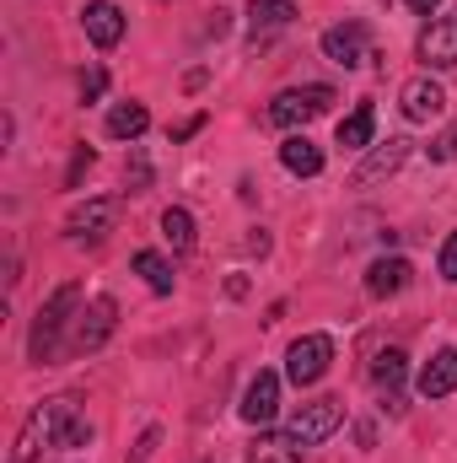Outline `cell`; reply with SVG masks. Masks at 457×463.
<instances>
[{
    "mask_svg": "<svg viewBox=\"0 0 457 463\" xmlns=\"http://www.w3.org/2000/svg\"><path fill=\"white\" fill-rule=\"evenodd\" d=\"M431 162H457V129H447V135L431 146Z\"/></svg>",
    "mask_w": 457,
    "mask_h": 463,
    "instance_id": "25",
    "label": "cell"
},
{
    "mask_svg": "<svg viewBox=\"0 0 457 463\" xmlns=\"http://www.w3.org/2000/svg\"><path fill=\"white\" fill-rule=\"evenodd\" d=\"M420 54L431 60V65H457V22H431L425 33H420Z\"/></svg>",
    "mask_w": 457,
    "mask_h": 463,
    "instance_id": "18",
    "label": "cell"
},
{
    "mask_svg": "<svg viewBox=\"0 0 457 463\" xmlns=\"http://www.w3.org/2000/svg\"><path fill=\"white\" fill-rule=\"evenodd\" d=\"M436 5H442V0H409V11H420V16H431Z\"/></svg>",
    "mask_w": 457,
    "mask_h": 463,
    "instance_id": "30",
    "label": "cell"
},
{
    "mask_svg": "<svg viewBox=\"0 0 457 463\" xmlns=\"http://www.w3.org/2000/svg\"><path fill=\"white\" fill-rule=\"evenodd\" d=\"M70 410H76V399H49V404H38V410L27 415V426H22V437H16L11 463H33L38 453H54L60 426H65V415H70Z\"/></svg>",
    "mask_w": 457,
    "mask_h": 463,
    "instance_id": "2",
    "label": "cell"
},
{
    "mask_svg": "<svg viewBox=\"0 0 457 463\" xmlns=\"http://www.w3.org/2000/svg\"><path fill=\"white\" fill-rule=\"evenodd\" d=\"M145 124H151L145 103H118L114 114H108V135H114V140H140Z\"/></svg>",
    "mask_w": 457,
    "mask_h": 463,
    "instance_id": "21",
    "label": "cell"
},
{
    "mask_svg": "<svg viewBox=\"0 0 457 463\" xmlns=\"http://www.w3.org/2000/svg\"><path fill=\"white\" fill-rule=\"evenodd\" d=\"M323 54L344 65V71H355V65H366L371 60V33H366V22H340V27H329L323 33Z\"/></svg>",
    "mask_w": 457,
    "mask_h": 463,
    "instance_id": "7",
    "label": "cell"
},
{
    "mask_svg": "<svg viewBox=\"0 0 457 463\" xmlns=\"http://www.w3.org/2000/svg\"><path fill=\"white\" fill-rule=\"evenodd\" d=\"M457 388V350H436L425 366H420V399H447Z\"/></svg>",
    "mask_w": 457,
    "mask_h": 463,
    "instance_id": "14",
    "label": "cell"
},
{
    "mask_svg": "<svg viewBox=\"0 0 457 463\" xmlns=\"http://www.w3.org/2000/svg\"><path fill=\"white\" fill-rule=\"evenodd\" d=\"M371 129H377V109L371 103H355L350 118H340V146L344 151H366L371 146Z\"/></svg>",
    "mask_w": 457,
    "mask_h": 463,
    "instance_id": "19",
    "label": "cell"
},
{
    "mask_svg": "<svg viewBox=\"0 0 457 463\" xmlns=\"http://www.w3.org/2000/svg\"><path fill=\"white\" fill-rule=\"evenodd\" d=\"M275 410H280V377H275V372H258V377L247 383V393H242V420H247V426H269Z\"/></svg>",
    "mask_w": 457,
    "mask_h": 463,
    "instance_id": "11",
    "label": "cell"
},
{
    "mask_svg": "<svg viewBox=\"0 0 457 463\" xmlns=\"http://www.w3.org/2000/svg\"><path fill=\"white\" fill-rule=\"evenodd\" d=\"M156 442H162V431H145V437H140V448H135V458H129V463H145V458H151V448H156Z\"/></svg>",
    "mask_w": 457,
    "mask_h": 463,
    "instance_id": "28",
    "label": "cell"
},
{
    "mask_svg": "<svg viewBox=\"0 0 457 463\" xmlns=\"http://www.w3.org/2000/svg\"><path fill=\"white\" fill-rule=\"evenodd\" d=\"M436 264H442V275H447V280H457V232L442 242V259H436Z\"/></svg>",
    "mask_w": 457,
    "mask_h": 463,
    "instance_id": "26",
    "label": "cell"
},
{
    "mask_svg": "<svg viewBox=\"0 0 457 463\" xmlns=\"http://www.w3.org/2000/svg\"><path fill=\"white\" fill-rule=\"evenodd\" d=\"M247 463H302V448L291 437H258L247 448Z\"/></svg>",
    "mask_w": 457,
    "mask_h": 463,
    "instance_id": "22",
    "label": "cell"
},
{
    "mask_svg": "<svg viewBox=\"0 0 457 463\" xmlns=\"http://www.w3.org/2000/svg\"><path fill=\"white\" fill-rule=\"evenodd\" d=\"M200 124H205V114H194V118H189V124H178V129H173V140H189V135H194Z\"/></svg>",
    "mask_w": 457,
    "mask_h": 463,
    "instance_id": "29",
    "label": "cell"
},
{
    "mask_svg": "<svg viewBox=\"0 0 457 463\" xmlns=\"http://www.w3.org/2000/svg\"><path fill=\"white\" fill-rule=\"evenodd\" d=\"M404 162H409V140L398 135V140H387V146H377V151H371V156H366V162L355 167V184L366 189V184H377V178H393V173H398Z\"/></svg>",
    "mask_w": 457,
    "mask_h": 463,
    "instance_id": "12",
    "label": "cell"
},
{
    "mask_svg": "<svg viewBox=\"0 0 457 463\" xmlns=\"http://www.w3.org/2000/svg\"><path fill=\"white\" fill-rule=\"evenodd\" d=\"M398 109H404V118H415V124L442 118V114H447V87H442V81H431V76H415V81H404Z\"/></svg>",
    "mask_w": 457,
    "mask_h": 463,
    "instance_id": "9",
    "label": "cell"
},
{
    "mask_svg": "<svg viewBox=\"0 0 457 463\" xmlns=\"http://www.w3.org/2000/svg\"><path fill=\"white\" fill-rule=\"evenodd\" d=\"M162 237L173 242V253H189V248H194V216H189L183 205L162 211Z\"/></svg>",
    "mask_w": 457,
    "mask_h": 463,
    "instance_id": "23",
    "label": "cell"
},
{
    "mask_svg": "<svg viewBox=\"0 0 457 463\" xmlns=\"http://www.w3.org/2000/svg\"><path fill=\"white\" fill-rule=\"evenodd\" d=\"M81 22H87V38H92L98 49H114L118 38H124V11H118L114 0H92V5L81 11Z\"/></svg>",
    "mask_w": 457,
    "mask_h": 463,
    "instance_id": "13",
    "label": "cell"
},
{
    "mask_svg": "<svg viewBox=\"0 0 457 463\" xmlns=\"http://www.w3.org/2000/svg\"><path fill=\"white\" fill-rule=\"evenodd\" d=\"M334 103H340L334 87H291V92H280V98L264 109V118H269L275 129H296V124H307V118L329 114Z\"/></svg>",
    "mask_w": 457,
    "mask_h": 463,
    "instance_id": "3",
    "label": "cell"
},
{
    "mask_svg": "<svg viewBox=\"0 0 457 463\" xmlns=\"http://www.w3.org/2000/svg\"><path fill=\"white\" fill-rule=\"evenodd\" d=\"M108 92V71L103 65H92V71H81V103H98Z\"/></svg>",
    "mask_w": 457,
    "mask_h": 463,
    "instance_id": "24",
    "label": "cell"
},
{
    "mask_svg": "<svg viewBox=\"0 0 457 463\" xmlns=\"http://www.w3.org/2000/svg\"><path fill=\"white\" fill-rule=\"evenodd\" d=\"M329 361H334V340H329V335H302L296 345L285 350V377H291L296 388H312V383L329 372Z\"/></svg>",
    "mask_w": 457,
    "mask_h": 463,
    "instance_id": "5",
    "label": "cell"
},
{
    "mask_svg": "<svg viewBox=\"0 0 457 463\" xmlns=\"http://www.w3.org/2000/svg\"><path fill=\"white\" fill-rule=\"evenodd\" d=\"M114 222H118V200L108 194V200H87V205H76V211H70V222H65V232H70L76 242H81V237H87V242H98V237H108V232H114Z\"/></svg>",
    "mask_w": 457,
    "mask_h": 463,
    "instance_id": "10",
    "label": "cell"
},
{
    "mask_svg": "<svg viewBox=\"0 0 457 463\" xmlns=\"http://www.w3.org/2000/svg\"><path fill=\"white\" fill-rule=\"evenodd\" d=\"M340 426H344V404L340 399H318V404H302V410L285 420V437H291L296 448H318V442H329Z\"/></svg>",
    "mask_w": 457,
    "mask_h": 463,
    "instance_id": "4",
    "label": "cell"
},
{
    "mask_svg": "<svg viewBox=\"0 0 457 463\" xmlns=\"http://www.w3.org/2000/svg\"><path fill=\"white\" fill-rule=\"evenodd\" d=\"M409 275H415L409 259H377V264L366 269V291H371V297H398V291L409 286Z\"/></svg>",
    "mask_w": 457,
    "mask_h": 463,
    "instance_id": "17",
    "label": "cell"
},
{
    "mask_svg": "<svg viewBox=\"0 0 457 463\" xmlns=\"http://www.w3.org/2000/svg\"><path fill=\"white\" fill-rule=\"evenodd\" d=\"M291 22H296V5H291V0H253V5H247L253 43H264L269 33H280V27H291Z\"/></svg>",
    "mask_w": 457,
    "mask_h": 463,
    "instance_id": "16",
    "label": "cell"
},
{
    "mask_svg": "<svg viewBox=\"0 0 457 463\" xmlns=\"http://www.w3.org/2000/svg\"><path fill=\"white\" fill-rule=\"evenodd\" d=\"M87 167H92V146H76V162H70V178H65V184H70V189H76V184H81V173H87Z\"/></svg>",
    "mask_w": 457,
    "mask_h": 463,
    "instance_id": "27",
    "label": "cell"
},
{
    "mask_svg": "<svg viewBox=\"0 0 457 463\" xmlns=\"http://www.w3.org/2000/svg\"><path fill=\"white\" fill-rule=\"evenodd\" d=\"M129 264H135V275H145V286H151L156 297H167V291H173V264H167L156 248H140Z\"/></svg>",
    "mask_w": 457,
    "mask_h": 463,
    "instance_id": "20",
    "label": "cell"
},
{
    "mask_svg": "<svg viewBox=\"0 0 457 463\" xmlns=\"http://www.w3.org/2000/svg\"><path fill=\"white\" fill-rule=\"evenodd\" d=\"M404 372H409L404 350H382L371 361V388L382 393V410H393V415H404Z\"/></svg>",
    "mask_w": 457,
    "mask_h": 463,
    "instance_id": "8",
    "label": "cell"
},
{
    "mask_svg": "<svg viewBox=\"0 0 457 463\" xmlns=\"http://www.w3.org/2000/svg\"><path fill=\"white\" fill-rule=\"evenodd\" d=\"M280 162H285V173H296V178H318V173H323V146H312L307 135H285V140H280Z\"/></svg>",
    "mask_w": 457,
    "mask_h": 463,
    "instance_id": "15",
    "label": "cell"
},
{
    "mask_svg": "<svg viewBox=\"0 0 457 463\" xmlns=\"http://www.w3.org/2000/svg\"><path fill=\"white\" fill-rule=\"evenodd\" d=\"M118 324V302L114 297H92L81 313H76V335H70V350L76 355H87V350H98L108 335H114Z\"/></svg>",
    "mask_w": 457,
    "mask_h": 463,
    "instance_id": "6",
    "label": "cell"
},
{
    "mask_svg": "<svg viewBox=\"0 0 457 463\" xmlns=\"http://www.w3.org/2000/svg\"><path fill=\"white\" fill-rule=\"evenodd\" d=\"M76 302H81V291L65 280V286L38 307V318H33V340H27V355H33L38 366L60 355V335H65V324H76V318H70V313H76Z\"/></svg>",
    "mask_w": 457,
    "mask_h": 463,
    "instance_id": "1",
    "label": "cell"
}]
</instances>
